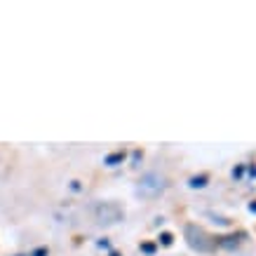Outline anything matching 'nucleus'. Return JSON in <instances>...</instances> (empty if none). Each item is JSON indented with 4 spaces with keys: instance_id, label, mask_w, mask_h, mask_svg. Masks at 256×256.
<instances>
[{
    "instance_id": "12",
    "label": "nucleus",
    "mask_w": 256,
    "mask_h": 256,
    "mask_svg": "<svg viewBox=\"0 0 256 256\" xmlns=\"http://www.w3.org/2000/svg\"><path fill=\"white\" fill-rule=\"evenodd\" d=\"M249 174H252V176H256V167H249Z\"/></svg>"
},
{
    "instance_id": "3",
    "label": "nucleus",
    "mask_w": 256,
    "mask_h": 256,
    "mask_svg": "<svg viewBox=\"0 0 256 256\" xmlns=\"http://www.w3.org/2000/svg\"><path fill=\"white\" fill-rule=\"evenodd\" d=\"M122 216H124V212L118 202H99L94 207V218H96L99 226H113L118 221H122Z\"/></svg>"
},
{
    "instance_id": "2",
    "label": "nucleus",
    "mask_w": 256,
    "mask_h": 256,
    "mask_svg": "<svg viewBox=\"0 0 256 256\" xmlns=\"http://www.w3.org/2000/svg\"><path fill=\"white\" fill-rule=\"evenodd\" d=\"M164 188H167L164 176H160L158 172H148V174H144V176L139 178L136 193H139L141 198H158V195L164 193Z\"/></svg>"
},
{
    "instance_id": "1",
    "label": "nucleus",
    "mask_w": 256,
    "mask_h": 256,
    "mask_svg": "<svg viewBox=\"0 0 256 256\" xmlns=\"http://www.w3.org/2000/svg\"><path fill=\"white\" fill-rule=\"evenodd\" d=\"M184 238H186L188 247L193 249V252H200V254H210V252L216 249V240L204 228H200V226H195V224H188L184 228Z\"/></svg>"
},
{
    "instance_id": "13",
    "label": "nucleus",
    "mask_w": 256,
    "mask_h": 256,
    "mask_svg": "<svg viewBox=\"0 0 256 256\" xmlns=\"http://www.w3.org/2000/svg\"><path fill=\"white\" fill-rule=\"evenodd\" d=\"M110 256H120V254H118V252H110Z\"/></svg>"
},
{
    "instance_id": "9",
    "label": "nucleus",
    "mask_w": 256,
    "mask_h": 256,
    "mask_svg": "<svg viewBox=\"0 0 256 256\" xmlns=\"http://www.w3.org/2000/svg\"><path fill=\"white\" fill-rule=\"evenodd\" d=\"M47 254H50V252H47L45 247H38V249H36V252H31V254H28V256H47Z\"/></svg>"
},
{
    "instance_id": "6",
    "label": "nucleus",
    "mask_w": 256,
    "mask_h": 256,
    "mask_svg": "<svg viewBox=\"0 0 256 256\" xmlns=\"http://www.w3.org/2000/svg\"><path fill=\"white\" fill-rule=\"evenodd\" d=\"M207 181H210V176H207V174H200V176L190 178V181H188V186L190 188H204L207 186Z\"/></svg>"
},
{
    "instance_id": "11",
    "label": "nucleus",
    "mask_w": 256,
    "mask_h": 256,
    "mask_svg": "<svg viewBox=\"0 0 256 256\" xmlns=\"http://www.w3.org/2000/svg\"><path fill=\"white\" fill-rule=\"evenodd\" d=\"M249 212H252V214H256V200L249 202Z\"/></svg>"
},
{
    "instance_id": "8",
    "label": "nucleus",
    "mask_w": 256,
    "mask_h": 256,
    "mask_svg": "<svg viewBox=\"0 0 256 256\" xmlns=\"http://www.w3.org/2000/svg\"><path fill=\"white\" fill-rule=\"evenodd\" d=\"M172 242H174L172 233H160V244H162V247H170Z\"/></svg>"
},
{
    "instance_id": "7",
    "label": "nucleus",
    "mask_w": 256,
    "mask_h": 256,
    "mask_svg": "<svg viewBox=\"0 0 256 256\" xmlns=\"http://www.w3.org/2000/svg\"><path fill=\"white\" fill-rule=\"evenodd\" d=\"M156 244H153V242H144V244H141V252H144V254H148V256H150V254H156Z\"/></svg>"
},
{
    "instance_id": "5",
    "label": "nucleus",
    "mask_w": 256,
    "mask_h": 256,
    "mask_svg": "<svg viewBox=\"0 0 256 256\" xmlns=\"http://www.w3.org/2000/svg\"><path fill=\"white\" fill-rule=\"evenodd\" d=\"M122 162H124V153H122V150L110 153V156H106V160H104V164H108V167H116V164H122Z\"/></svg>"
},
{
    "instance_id": "10",
    "label": "nucleus",
    "mask_w": 256,
    "mask_h": 256,
    "mask_svg": "<svg viewBox=\"0 0 256 256\" xmlns=\"http://www.w3.org/2000/svg\"><path fill=\"white\" fill-rule=\"evenodd\" d=\"M242 174H244V167H235V170H233V176L235 178H240Z\"/></svg>"
},
{
    "instance_id": "14",
    "label": "nucleus",
    "mask_w": 256,
    "mask_h": 256,
    "mask_svg": "<svg viewBox=\"0 0 256 256\" xmlns=\"http://www.w3.org/2000/svg\"><path fill=\"white\" fill-rule=\"evenodd\" d=\"M19 256H28V254H19Z\"/></svg>"
},
{
    "instance_id": "4",
    "label": "nucleus",
    "mask_w": 256,
    "mask_h": 256,
    "mask_svg": "<svg viewBox=\"0 0 256 256\" xmlns=\"http://www.w3.org/2000/svg\"><path fill=\"white\" fill-rule=\"evenodd\" d=\"M242 238H244V233H233V235H226V238H218L216 244L221 249H228V252H233V249L240 247Z\"/></svg>"
}]
</instances>
